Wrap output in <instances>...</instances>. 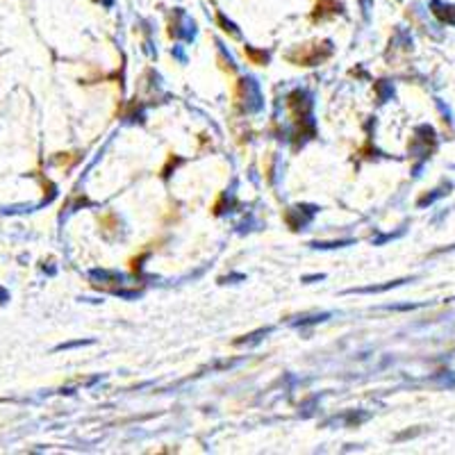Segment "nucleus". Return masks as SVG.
<instances>
[]
</instances>
